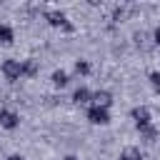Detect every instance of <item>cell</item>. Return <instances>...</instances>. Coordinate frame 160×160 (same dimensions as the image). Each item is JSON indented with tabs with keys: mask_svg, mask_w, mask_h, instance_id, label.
<instances>
[{
	"mask_svg": "<svg viewBox=\"0 0 160 160\" xmlns=\"http://www.w3.org/2000/svg\"><path fill=\"white\" fill-rule=\"evenodd\" d=\"M0 125H2L5 130H15V128L20 125V115H18L15 110H10V108H2V110H0Z\"/></svg>",
	"mask_w": 160,
	"mask_h": 160,
	"instance_id": "cell-4",
	"label": "cell"
},
{
	"mask_svg": "<svg viewBox=\"0 0 160 160\" xmlns=\"http://www.w3.org/2000/svg\"><path fill=\"white\" fill-rule=\"evenodd\" d=\"M125 2H132V0H125Z\"/></svg>",
	"mask_w": 160,
	"mask_h": 160,
	"instance_id": "cell-19",
	"label": "cell"
},
{
	"mask_svg": "<svg viewBox=\"0 0 160 160\" xmlns=\"http://www.w3.org/2000/svg\"><path fill=\"white\" fill-rule=\"evenodd\" d=\"M45 20L52 25V28H60V30H65V32H72L75 28H72V22L65 18V12H60V10H50V12H45Z\"/></svg>",
	"mask_w": 160,
	"mask_h": 160,
	"instance_id": "cell-2",
	"label": "cell"
},
{
	"mask_svg": "<svg viewBox=\"0 0 160 160\" xmlns=\"http://www.w3.org/2000/svg\"><path fill=\"white\" fill-rule=\"evenodd\" d=\"M90 102H92V105H100V108H110V105H112V95H110L108 90H95L92 98H90Z\"/></svg>",
	"mask_w": 160,
	"mask_h": 160,
	"instance_id": "cell-6",
	"label": "cell"
},
{
	"mask_svg": "<svg viewBox=\"0 0 160 160\" xmlns=\"http://www.w3.org/2000/svg\"><path fill=\"white\" fill-rule=\"evenodd\" d=\"M65 160H80V158H78V155H68Z\"/></svg>",
	"mask_w": 160,
	"mask_h": 160,
	"instance_id": "cell-17",
	"label": "cell"
},
{
	"mask_svg": "<svg viewBox=\"0 0 160 160\" xmlns=\"http://www.w3.org/2000/svg\"><path fill=\"white\" fill-rule=\"evenodd\" d=\"M130 118L135 120V125H138V128H145V125H150V110H148L145 105H138V108H132V110H130Z\"/></svg>",
	"mask_w": 160,
	"mask_h": 160,
	"instance_id": "cell-5",
	"label": "cell"
},
{
	"mask_svg": "<svg viewBox=\"0 0 160 160\" xmlns=\"http://www.w3.org/2000/svg\"><path fill=\"white\" fill-rule=\"evenodd\" d=\"M138 130H140V135H142L148 142H152V140L158 138V130H155L152 125H145V128H138Z\"/></svg>",
	"mask_w": 160,
	"mask_h": 160,
	"instance_id": "cell-12",
	"label": "cell"
},
{
	"mask_svg": "<svg viewBox=\"0 0 160 160\" xmlns=\"http://www.w3.org/2000/svg\"><path fill=\"white\" fill-rule=\"evenodd\" d=\"M90 98H92V92H90L88 88H78V90H75V95H72V100H75L78 105H88V102H90Z\"/></svg>",
	"mask_w": 160,
	"mask_h": 160,
	"instance_id": "cell-8",
	"label": "cell"
},
{
	"mask_svg": "<svg viewBox=\"0 0 160 160\" xmlns=\"http://www.w3.org/2000/svg\"><path fill=\"white\" fill-rule=\"evenodd\" d=\"M150 82H152V88L160 92V70H155V72H150Z\"/></svg>",
	"mask_w": 160,
	"mask_h": 160,
	"instance_id": "cell-14",
	"label": "cell"
},
{
	"mask_svg": "<svg viewBox=\"0 0 160 160\" xmlns=\"http://www.w3.org/2000/svg\"><path fill=\"white\" fill-rule=\"evenodd\" d=\"M8 160H25L22 155H8Z\"/></svg>",
	"mask_w": 160,
	"mask_h": 160,
	"instance_id": "cell-16",
	"label": "cell"
},
{
	"mask_svg": "<svg viewBox=\"0 0 160 160\" xmlns=\"http://www.w3.org/2000/svg\"><path fill=\"white\" fill-rule=\"evenodd\" d=\"M120 160H142V152H140V148H135V145H128V148L122 150Z\"/></svg>",
	"mask_w": 160,
	"mask_h": 160,
	"instance_id": "cell-9",
	"label": "cell"
},
{
	"mask_svg": "<svg viewBox=\"0 0 160 160\" xmlns=\"http://www.w3.org/2000/svg\"><path fill=\"white\" fill-rule=\"evenodd\" d=\"M88 120H90L92 125H108V122H110V112H108V108L90 105V108H88Z\"/></svg>",
	"mask_w": 160,
	"mask_h": 160,
	"instance_id": "cell-3",
	"label": "cell"
},
{
	"mask_svg": "<svg viewBox=\"0 0 160 160\" xmlns=\"http://www.w3.org/2000/svg\"><path fill=\"white\" fill-rule=\"evenodd\" d=\"M152 38H155V42H158V45H160V28H158V30H155V32H152Z\"/></svg>",
	"mask_w": 160,
	"mask_h": 160,
	"instance_id": "cell-15",
	"label": "cell"
},
{
	"mask_svg": "<svg viewBox=\"0 0 160 160\" xmlns=\"http://www.w3.org/2000/svg\"><path fill=\"white\" fill-rule=\"evenodd\" d=\"M75 72L78 75H88L90 72V62L88 60H75Z\"/></svg>",
	"mask_w": 160,
	"mask_h": 160,
	"instance_id": "cell-13",
	"label": "cell"
},
{
	"mask_svg": "<svg viewBox=\"0 0 160 160\" xmlns=\"http://www.w3.org/2000/svg\"><path fill=\"white\" fill-rule=\"evenodd\" d=\"M88 2H90V5H100L102 0H88Z\"/></svg>",
	"mask_w": 160,
	"mask_h": 160,
	"instance_id": "cell-18",
	"label": "cell"
},
{
	"mask_svg": "<svg viewBox=\"0 0 160 160\" xmlns=\"http://www.w3.org/2000/svg\"><path fill=\"white\" fill-rule=\"evenodd\" d=\"M68 82H70V78H68L65 70H55V72H52V85H55V88H65Z\"/></svg>",
	"mask_w": 160,
	"mask_h": 160,
	"instance_id": "cell-11",
	"label": "cell"
},
{
	"mask_svg": "<svg viewBox=\"0 0 160 160\" xmlns=\"http://www.w3.org/2000/svg\"><path fill=\"white\" fill-rule=\"evenodd\" d=\"M38 70H40L38 60H32V58L22 60V75H25V78H35V75H38Z\"/></svg>",
	"mask_w": 160,
	"mask_h": 160,
	"instance_id": "cell-7",
	"label": "cell"
},
{
	"mask_svg": "<svg viewBox=\"0 0 160 160\" xmlns=\"http://www.w3.org/2000/svg\"><path fill=\"white\" fill-rule=\"evenodd\" d=\"M12 40H15L12 28H8V25H2V22H0V42H2V45H12Z\"/></svg>",
	"mask_w": 160,
	"mask_h": 160,
	"instance_id": "cell-10",
	"label": "cell"
},
{
	"mask_svg": "<svg viewBox=\"0 0 160 160\" xmlns=\"http://www.w3.org/2000/svg\"><path fill=\"white\" fill-rule=\"evenodd\" d=\"M0 72L5 75V80L15 82V80H20V75H22V62H20V60H12V58H8V60H2V65H0Z\"/></svg>",
	"mask_w": 160,
	"mask_h": 160,
	"instance_id": "cell-1",
	"label": "cell"
},
{
	"mask_svg": "<svg viewBox=\"0 0 160 160\" xmlns=\"http://www.w3.org/2000/svg\"><path fill=\"white\" fill-rule=\"evenodd\" d=\"M48 2H52V0H48Z\"/></svg>",
	"mask_w": 160,
	"mask_h": 160,
	"instance_id": "cell-20",
	"label": "cell"
}]
</instances>
